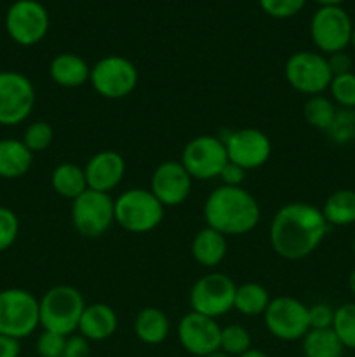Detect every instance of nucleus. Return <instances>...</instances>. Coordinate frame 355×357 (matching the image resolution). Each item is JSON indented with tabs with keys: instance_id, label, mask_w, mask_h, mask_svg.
<instances>
[{
	"instance_id": "f257e3e1",
	"label": "nucleus",
	"mask_w": 355,
	"mask_h": 357,
	"mask_svg": "<svg viewBox=\"0 0 355 357\" xmlns=\"http://www.w3.org/2000/svg\"><path fill=\"white\" fill-rule=\"evenodd\" d=\"M329 232L326 218L317 206L289 202L274 215L268 230L270 246L284 260H303L322 244Z\"/></svg>"
},
{
	"instance_id": "f03ea898",
	"label": "nucleus",
	"mask_w": 355,
	"mask_h": 357,
	"mask_svg": "<svg viewBox=\"0 0 355 357\" xmlns=\"http://www.w3.org/2000/svg\"><path fill=\"white\" fill-rule=\"evenodd\" d=\"M204 218L207 227L223 236H244L258 227L261 208L246 188L221 185L205 199Z\"/></svg>"
},
{
	"instance_id": "7ed1b4c3",
	"label": "nucleus",
	"mask_w": 355,
	"mask_h": 357,
	"mask_svg": "<svg viewBox=\"0 0 355 357\" xmlns=\"http://www.w3.org/2000/svg\"><path fill=\"white\" fill-rule=\"evenodd\" d=\"M84 309H86V300L79 289L68 284L54 286L38 300L40 326L44 328V331L70 337L79 331Z\"/></svg>"
},
{
	"instance_id": "20e7f679",
	"label": "nucleus",
	"mask_w": 355,
	"mask_h": 357,
	"mask_svg": "<svg viewBox=\"0 0 355 357\" xmlns=\"http://www.w3.org/2000/svg\"><path fill=\"white\" fill-rule=\"evenodd\" d=\"M162 220V202L148 188H129L115 199V223L125 232H152Z\"/></svg>"
},
{
	"instance_id": "39448f33",
	"label": "nucleus",
	"mask_w": 355,
	"mask_h": 357,
	"mask_svg": "<svg viewBox=\"0 0 355 357\" xmlns=\"http://www.w3.org/2000/svg\"><path fill=\"white\" fill-rule=\"evenodd\" d=\"M40 326L38 300L30 291L9 288L0 291V335L23 340Z\"/></svg>"
},
{
	"instance_id": "423d86ee",
	"label": "nucleus",
	"mask_w": 355,
	"mask_h": 357,
	"mask_svg": "<svg viewBox=\"0 0 355 357\" xmlns=\"http://www.w3.org/2000/svg\"><path fill=\"white\" fill-rule=\"evenodd\" d=\"M138 68L124 56H104L90 66V86L106 100H122L129 96L138 86Z\"/></svg>"
},
{
	"instance_id": "0eeeda50",
	"label": "nucleus",
	"mask_w": 355,
	"mask_h": 357,
	"mask_svg": "<svg viewBox=\"0 0 355 357\" xmlns=\"http://www.w3.org/2000/svg\"><path fill=\"white\" fill-rule=\"evenodd\" d=\"M284 75L292 89L308 98L324 94L333 80L327 56L315 51H298L289 56Z\"/></svg>"
},
{
	"instance_id": "6e6552de",
	"label": "nucleus",
	"mask_w": 355,
	"mask_h": 357,
	"mask_svg": "<svg viewBox=\"0 0 355 357\" xmlns=\"http://www.w3.org/2000/svg\"><path fill=\"white\" fill-rule=\"evenodd\" d=\"M72 223L82 237L97 239L115 223V201L110 194L87 188L72 201Z\"/></svg>"
},
{
	"instance_id": "1a4fd4ad",
	"label": "nucleus",
	"mask_w": 355,
	"mask_h": 357,
	"mask_svg": "<svg viewBox=\"0 0 355 357\" xmlns=\"http://www.w3.org/2000/svg\"><path fill=\"white\" fill-rule=\"evenodd\" d=\"M235 291L237 284L226 274H221V272L205 274L191 286L190 295H188L190 309L202 316L218 319L233 309Z\"/></svg>"
},
{
	"instance_id": "9d476101",
	"label": "nucleus",
	"mask_w": 355,
	"mask_h": 357,
	"mask_svg": "<svg viewBox=\"0 0 355 357\" xmlns=\"http://www.w3.org/2000/svg\"><path fill=\"white\" fill-rule=\"evenodd\" d=\"M354 23L341 6L320 7L310 21V37L320 54L341 52L350 45Z\"/></svg>"
},
{
	"instance_id": "9b49d317",
	"label": "nucleus",
	"mask_w": 355,
	"mask_h": 357,
	"mask_svg": "<svg viewBox=\"0 0 355 357\" xmlns=\"http://www.w3.org/2000/svg\"><path fill=\"white\" fill-rule=\"evenodd\" d=\"M263 317L268 333L277 340H303V337L310 331L308 307L294 296L271 298Z\"/></svg>"
},
{
	"instance_id": "f8f14e48",
	"label": "nucleus",
	"mask_w": 355,
	"mask_h": 357,
	"mask_svg": "<svg viewBox=\"0 0 355 357\" xmlns=\"http://www.w3.org/2000/svg\"><path fill=\"white\" fill-rule=\"evenodd\" d=\"M180 162L194 180L219 178L223 167L228 164L225 142L212 135L195 136L184 145Z\"/></svg>"
},
{
	"instance_id": "ddd939ff",
	"label": "nucleus",
	"mask_w": 355,
	"mask_h": 357,
	"mask_svg": "<svg viewBox=\"0 0 355 357\" xmlns=\"http://www.w3.org/2000/svg\"><path fill=\"white\" fill-rule=\"evenodd\" d=\"M37 94L31 80L19 72H0V126H17L35 108Z\"/></svg>"
},
{
	"instance_id": "4468645a",
	"label": "nucleus",
	"mask_w": 355,
	"mask_h": 357,
	"mask_svg": "<svg viewBox=\"0 0 355 357\" xmlns=\"http://www.w3.org/2000/svg\"><path fill=\"white\" fill-rule=\"evenodd\" d=\"M49 13L38 0H16L7 9L6 30L23 47L38 44L49 31Z\"/></svg>"
},
{
	"instance_id": "2eb2a0df",
	"label": "nucleus",
	"mask_w": 355,
	"mask_h": 357,
	"mask_svg": "<svg viewBox=\"0 0 355 357\" xmlns=\"http://www.w3.org/2000/svg\"><path fill=\"white\" fill-rule=\"evenodd\" d=\"M226 153L230 162L242 169H260L271 155V142L261 129L244 128L232 131L225 139Z\"/></svg>"
},
{
	"instance_id": "dca6fc26",
	"label": "nucleus",
	"mask_w": 355,
	"mask_h": 357,
	"mask_svg": "<svg viewBox=\"0 0 355 357\" xmlns=\"http://www.w3.org/2000/svg\"><path fill=\"white\" fill-rule=\"evenodd\" d=\"M178 340L188 354L204 357L219 351L221 326L212 317L190 310L178 324Z\"/></svg>"
},
{
	"instance_id": "f3484780",
	"label": "nucleus",
	"mask_w": 355,
	"mask_h": 357,
	"mask_svg": "<svg viewBox=\"0 0 355 357\" xmlns=\"http://www.w3.org/2000/svg\"><path fill=\"white\" fill-rule=\"evenodd\" d=\"M191 181L194 178L188 174L183 164L178 160H166L153 171L150 190L162 202L164 208L180 206L191 194Z\"/></svg>"
},
{
	"instance_id": "a211bd4d",
	"label": "nucleus",
	"mask_w": 355,
	"mask_h": 357,
	"mask_svg": "<svg viewBox=\"0 0 355 357\" xmlns=\"http://www.w3.org/2000/svg\"><path fill=\"white\" fill-rule=\"evenodd\" d=\"M87 188L110 194L122 183L125 174V160L115 150H100L84 166Z\"/></svg>"
},
{
	"instance_id": "6ab92c4d",
	"label": "nucleus",
	"mask_w": 355,
	"mask_h": 357,
	"mask_svg": "<svg viewBox=\"0 0 355 357\" xmlns=\"http://www.w3.org/2000/svg\"><path fill=\"white\" fill-rule=\"evenodd\" d=\"M118 319L115 310L106 303H90L84 309L79 323V335L89 342H103L113 337Z\"/></svg>"
},
{
	"instance_id": "aec40b11",
	"label": "nucleus",
	"mask_w": 355,
	"mask_h": 357,
	"mask_svg": "<svg viewBox=\"0 0 355 357\" xmlns=\"http://www.w3.org/2000/svg\"><path fill=\"white\" fill-rule=\"evenodd\" d=\"M49 75L52 82L58 84L59 87L66 89H75V87L84 86L90 79V66L87 65L82 56L75 52H61L54 56L49 65Z\"/></svg>"
},
{
	"instance_id": "412c9836",
	"label": "nucleus",
	"mask_w": 355,
	"mask_h": 357,
	"mask_svg": "<svg viewBox=\"0 0 355 357\" xmlns=\"http://www.w3.org/2000/svg\"><path fill=\"white\" fill-rule=\"evenodd\" d=\"M228 243L226 236L211 227H204L198 230L197 236L191 241V257L198 265L205 268H214L225 260Z\"/></svg>"
},
{
	"instance_id": "4be33fe9",
	"label": "nucleus",
	"mask_w": 355,
	"mask_h": 357,
	"mask_svg": "<svg viewBox=\"0 0 355 357\" xmlns=\"http://www.w3.org/2000/svg\"><path fill=\"white\" fill-rule=\"evenodd\" d=\"M134 333L145 345L164 344L171 333L169 317L157 307H145L136 314Z\"/></svg>"
},
{
	"instance_id": "5701e85b",
	"label": "nucleus",
	"mask_w": 355,
	"mask_h": 357,
	"mask_svg": "<svg viewBox=\"0 0 355 357\" xmlns=\"http://www.w3.org/2000/svg\"><path fill=\"white\" fill-rule=\"evenodd\" d=\"M33 164V153L23 139H0V178L16 180L24 176Z\"/></svg>"
},
{
	"instance_id": "b1692460",
	"label": "nucleus",
	"mask_w": 355,
	"mask_h": 357,
	"mask_svg": "<svg viewBox=\"0 0 355 357\" xmlns=\"http://www.w3.org/2000/svg\"><path fill=\"white\" fill-rule=\"evenodd\" d=\"M329 227H348L355 223V190L340 188L326 199L320 208Z\"/></svg>"
},
{
	"instance_id": "393cba45",
	"label": "nucleus",
	"mask_w": 355,
	"mask_h": 357,
	"mask_svg": "<svg viewBox=\"0 0 355 357\" xmlns=\"http://www.w3.org/2000/svg\"><path fill=\"white\" fill-rule=\"evenodd\" d=\"M51 185L56 194L63 199L75 201L80 194L87 190V180L84 167L75 162H63L56 166L51 174Z\"/></svg>"
},
{
	"instance_id": "a878e982",
	"label": "nucleus",
	"mask_w": 355,
	"mask_h": 357,
	"mask_svg": "<svg viewBox=\"0 0 355 357\" xmlns=\"http://www.w3.org/2000/svg\"><path fill=\"white\" fill-rule=\"evenodd\" d=\"M270 300L265 286L258 284V282H244V284L237 286L233 309L247 317L263 316L267 307L270 305Z\"/></svg>"
},
{
	"instance_id": "bb28decb",
	"label": "nucleus",
	"mask_w": 355,
	"mask_h": 357,
	"mask_svg": "<svg viewBox=\"0 0 355 357\" xmlns=\"http://www.w3.org/2000/svg\"><path fill=\"white\" fill-rule=\"evenodd\" d=\"M301 351L305 357H343L345 347L333 328H327V330H310L303 337Z\"/></svg>"
},
{
	"instance_id": "cd10ccee",
	"label": "nucleus",
	"mask_w": 355,
	"mask_h": 357,
	"mask_svg": "<svg viewBox=\"0 0 355 357\" xmlns=\"http://www.w3.org/2000/svg\"><path fill=\"white\" fill-rule=\"evenodd\" d=\"M338 114V107L331 98L324 96V94H317V96H310L303 105V117L305 121L312 126L313 129L319 131H326L333 124L334 117Z\"/></svg>"
},
{
	"instance_id": "c85d7f7f",
	"label": "nucleus",
	"mask_w": 355,
	"mask_h": 357,
	"mask_svg": "<svg viewBox=\"0 0 355 357\" xmlns=\"http://www.w3.org/2000/svg\"><path fill=\"white\" fill-rule=\"evenodd\" d=\"M253 338L247 328L242 324H228L221 328V340H219V351L230 357H239L253 347Z\"/></svg>"
},
{
	"instance_id": "c756f323",
	"label": "nucleus",
	"mask_w": 355,
	"mask_h": 357,
	"mask_svg": "<svg viewBox=\"0 0 355 357\" xmlns=\"http://www.w3.org/2000/svg\"><path fill=\"white\" fill-rule=\"evenodd\" d=\"M333 331L345 349L355 351V303L348 302L334 309Z\"/></svg>"
},
{
	"instance_id": "7c9ffc66",
	"label": "nucleus",
	"mask_w": 355,
	"mask_h": 357,
	"mask_svg": "<svg viewBox=\"0 0 355 357\" xmlns=\"http://www.w3.org/2000/svg\"><path fill=\"white\" fill-rule=\"evenodd\" d=\"M327 136L338 145H348L355 142V110L338 108L333 124L327 129Z\"/></svg>"
},
{
	"instance_id": "2f4dec72",
	"label": "nucleus",
	"mask_w": 355,
	"mask_h": 357,
	"mask_svg": "<svg viewBox=\"0 0 355 357\" xmlns=\"http://www.w3.org/2000/svg\"><path fill=\"white\" fill-rule=\"evenodd\" d=\"M329 93L336 107L355 110V72L334 75L329 84Z\"/></svg>"
},
{
	"instance_id": "473e14b6",
	"label": "nucleus",
	"mask_w": 355,
	"mask_h": 357,
	"mask_svg": "<svg viewBox=\"0 0 355 357\" xmlns=\"http://www.w3.org/2000/svg\"><path fill=\"white\" fill-rule=\"evenodd\" d=\"M52 139H54V131H52L51 124H47L45 121H35L24 129L23 143L31 153L47 150L52 145Z\"/></svg>"
},
{
	"instance_id": "72a5a7b5",
	"label": "nucleus",
	"mask_w": 355,
	"mask_h": 357,
	"mask_svg": "<svg viewBox=\"0 0 355 357\" xmlns=\"http://www.w3.org/2000/svg\"><path fill=\"white\" fill-rule=\"evenodd\" d=\"M19 236V220L13 209L0 206V253L9 250Z\"/></svg>"
},
{
	"instance_id": "f704fd0d",
	"label": "nucleus",
	"mask_w": 355,
	"mask_h": 357,
	"mask_svg": "<svg viewBox=\"0 0 355 357\" xmlns=\"http://www.w3.org/2000/svg\"><path fill=\"white\" fill-rule=\"evenodd\" d=\"M258 2L268 16L285 20L296 16L305 7L306 0H258Z\"/></svg>"
},
{
	"instance_id": "c9c22d12",
	"label": "nucleus",
	"mask_w": 355,
	"mask_h": 357,
	"mask_svg": "<svg viewBox=\"0 0 355 357\" xmlns=\"http://www.w3.org/2000/svg\"><path fill=\"white\" fill-rule=\"evenodd\" d=\"M66 338L63 335L52 333V331H42L37 340V352L40 357H63L65 352Z\"/></svg>"
},
{
	"instance_id": "e433bc0d",
	"label": "nucleus",
	"mask_w": 355,
	"mask_h": 357,
	"mask_svg": "<svg viewBox=\"0 0 355 357\" xmlns=\"http://www.w3.org/2000/svg\"><path fill=\"white\" fill-rule=\"evenodd\" d=\"M310 330H327L333 326L334 309L329 303H315L308 307Z\"/></svg>"
},
{
	"instance_id": "4c0bfd02",
	"label": "nucleus",
	"mask_w": 355,
	"mask_h": 357,
	"mask_svg": "<svg viewBox=\"0 0 355 357\" xmlns=\"http://www.w3.org/2000/svg\"><path fill=\"white\" fill-rule=\"evenodd\" d=\"M63 357H90V342L82 335H70Z\"/></svg>"
},
{
	"instance_id": "58836bf2",
	"label": "nucleus",
	"mask_w": 355,
	"mask_h": 357,
	"mask_svg": "<svg viewBox=\"0 0 355 357\" xmlns=\"http://www.w3.org/2000/svg\"><path fill=\"white\" fill-rule=\"evenodd\" d=\"M327 63H329L331 73L334 75H343V73L352 72V56L347 51L334 52V54L327 56Z\"/></svg>"
},
{
	"instance_id": "ea45409f",
	"label": "nucleus",
	"mask_w": 355,
	"mask_h": 357,
	"mask_svg": "<svg viewBox=\"0 0 355 357\" xmlns=\"http://www.w3.org/2000/svg\"><path fill=\"white\" fill-rule=\"evenodd\" d=\"M246 169H242L240 166H237V164L230 162L226 164L225 167H223L221 174H219V178H221L223 185H226V187H242V181L244 178H246Z\"/></svg>"
},
{
	"instance_id": "a19ab883",
	"label": "nucleus",
	"mask_w": 355,
	"mask_h": 357,
	"mask_svg": "<svg viewBox=\"0 0 355 357\" xmlns=\"http://www.w3.org/2000/svg\"><path fill=\"white\" fill-rule=\"evenodd\" d=\"M21 344L16 338L0 335V357H19Z\"/></svg>"
},
{
	"instance_id": "79ce46f5",
	"label": "nucleus",
	"mask_w": 355,
	"mask_h": 357,
	"mask_svg": "<svg viewBox=\"0 0 355 357\" xmlns=\"http://www.w3.org/2000/svg\"><path fill=\"white\" fill-rule=\"evenodd\" d=\"M239 357H270V356H268L267 352L260 351V349H253V347H251L249 351L244 352V354L239 356Z\"/></svg>"
},
{
	"instance_id": "37998d69",
	"label": "nucleus",
	"mask_w": 355,
	"mask_h": 357,
	"mask_svg": "<svg viewBox=\"0 0 355 357\" xmlns=\"http://www.w3.org/2000/svg\"><path fill=\"white\" fill-rule=\"evenodd\" d=\"M317 3H320V7H334V6H341L345 0H315Z\"/></svg>"
},
{
	"instance_id": "c03bdc74",
	"label": "nucleus",
	"mask_w": 355,
	"mask_h": 357,
	"mask_svg": "<svg viewBox=\"0 0 355 357\" xmlns=\"http://www.w3.org/2000/svg\"><path fill=\"white\" fill-rule=\"evenodd\" d=\"M348 289H350L352 295H355V268L348 275Z\"/></svg>"
},
{
	"instance_id": "a18cd8bd",
	"label": "nucleus",
	"mask_w": 355,
	"mask_h": 357,
	"mask_svg": "<svg viewBox=\"0 0 355 357\" xmlns=\"http://www.w3.org/2000/svg\"><path fill=\"white\" fill-rule=\"evenodd\" d=\"M204 357H230V356H226L225 352H221V351H216V352H212V354H207Z\"/></svg>"
},
{
	"instance_id": "49530a36",
	"label": "nucleus",
	"mask_w": 355,
	"mask_h": 357,
	"mask_svg": "<svg viewBox=\"0 0 355 357\" xmlns=\"http://www.w3.org/2000/svg\"><path fill=\"white\" fill-rule=\"evenodd\" d=\"M350 45H352V47H354V51H355V26H354V31H352V40H350Z\"/></svg>"
},
{
	"instance_id": "de8ad7c7",
	"label": "nucleus",
	"mask_w": 355,
	"mask_h": 357,
	"mask_svg": "<svg viewBox=\"0 0 355 357\" xmlns=\"http://www.w3.org/2000/svg\"><path fill=\"white\" fill-rule=\"evenodd\" d=\"M352 251H354V257H355V236H354V241H352Z\"/></svg>"
},
{
	"instance_id": "09e8293b",
	"label": "nucleus",
	"mask_w": 355,
	"mask_h": 357,
	"mask_svg": "<svg viewBox=\"0 0 355 357\" xmlns=\"http://www.w3.org/2000/svg\"><path fill=\"white\" fill-rule=\"evenodd\" d=\"M0 72H2V70H0Z\"/></svg>"
}]
</instances>
